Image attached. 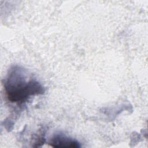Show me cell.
Listing matches in <instances>:
<instances>
[{"label": "cell", "mask_w": 148, "mask_h": 148, "mask_svg": "<svg viewBox=\"0 0 148 148\" xmlns=\"http://www.w3.org/2000/svg\"><path fill=\"white\" fill-rule=\"evenodd\" d=\"M4 88L8 99L17 104L23 103L31 96L42 94L45 91L40 83L29 76L25 69L17 65L9 70Z\"/></svg>", "instance_id": "6da1fadb"}, {"label": "cell", "mask_w": 148, "mask_h": 148, "mask_svg": "<svg viewBox=\"0 0 148 148\" xmlns=\"http://www.w3.org/2000/svg\"><path fill=\"white\" fill-rule=\"evenodd\" d=\"M49 145L54 147L78 148L80 147L79 142L61 133L55 134L51 138Z\"/></svg>", "instance_id": "7a4b0ae2"}]
</instances>
